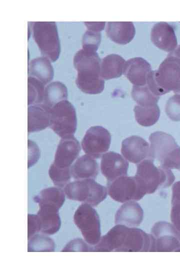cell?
I'll use <instances>...</instances> for the list:
<instances>
[{
	"label": "cell",
	"mask_w": 180,
	"mask_h": 270,
	"mask_svg": "<svg viewBox=\"0 0 180 270\" xmlns=\"http://www.w3.org/2000/svg\"><path fill=\"white\" fill-rule=\"evenodd\" d=\"M72 176L76 180L95 179L98 173L96 159L88 155L78 158L71 166Z\"/></svg>",
	"instance_id": "22"
},
{
	"label": "cell",
	"mask_w": 180,
	"mask_h": 270,
	"mask_svg": "<svg viewBox=\"0 0 180 270\" xmlns=\"http://www.w3.org/2000/svg\"><path fill=\"white\" fill-rule=\"evenodd\" d=\"M128 162L120 154L108 152L102 156L100 170L108 182L127 175Z\"/></svg>",
	"instance_id": "14"
},
{
	"label": "cell",
	"mask_w": 180,
	"mask_h": 270,
	"mask_svg": "<svg viewBox=\"0 0 180 270\" xmlns=\"http://www.w3.org/2000/svg\"><path fill=\"white\" fill-rule=\"evenodd\" d=\"M172 190V202H180V181L174 184Z\"/></svg>",
	"instance_id": "38"
},
{
	"label": "cell",
	"mask_w": 180,
	"mask_h": 270,
	"mask_svg": "<svg viewBox=\"0 0 180 270\" xmlns=\"http://www.w3.org/2000/svg\"><path fill=\"white\" fill-rule=\"evenodd\" d=\"M144 211L135 201L123 203L117 210L114 218L116 224L136 228L142 222Z\"/></svg>",
	"instance_id": "18"
},
{
	"label": "cell",
	"mask_w": 180,
	"mask_h": 270,
	"mask_svg": "<svg viewBox=\"0 0 180 270\" xmlns=\"http://www.w3.org/2000/svg\"><path fill=\"white\" fill-rule=\"evenodd\" d=\"M152 70L151 66L145 59L136 57L126 61L123 74L134 86L146 84L147 76Z\"/></svg>",
	"instance_id": "17"
},
{
	"label": "cell",
	"mask_w": 180,
	"mask_h": 270,
	"mask_svg": "<svg viewBox=\"0 0 180 270\" xmlns=\"http://www.w3.org/2000/svg\"><path fill=\"white\" fill-rule=\"evenodd\" d=\"M111 135L108 130L101 126H93L86 132L81 143L86 153L94 158H98L110 148Z\"/></svg>",
	"instance_id": "11"
},
{
	"label": "cell",
	"mask_w": 180,
	"mask_h": 270,
	"mask_svg": "<svg viewBox=\"0 0 180 270\" xmlns=\"http://www.w3.org/2000/svg\"><path fill=\"white\" fill-rule=\"evenodd\" d=\"M151 234L155 239V252L176 250L180 246L176 230L169 224L159 222L153 226Z\"/></svg>",
	"instance_id": "13"
},
{
	"label": "cell",
	"mask_w": 180,
	"mask_h": 270,
	"mask_svg": "<svg viewBox=\"0 0 180 270\" xmlns=\"http://www.w3.org/2000/svg\"><path fill=\"white\" fill-rule=\"evenodd\" d=\"M48 175L56 186L64 188L70 182L72 176L71 168H60L52 164L48 169Z\"/></svg>",
	"instance_id": "31"
},
{
	"label": "cell",
	"mask_w": 180,
	"mask_h": 270,
	"mask_svg": "<svg viewBox=\"0 0 180 270\" xmlns=\"http://www.w3.org/2000/svg\"><path fill=\"white\" fill-rule=\"evenodd\" d=\"M32 32L34 39L41 53L50 61H56L60 56V46L56 22H35Z\"/></svg>",
	"instance_id": "7"
},
{
	"label": "cell",
	"mask_w": 180,
	"mask_h": 270,
	"mask_svg": "<svg viewBox=\"0 0 180 270\" xmlns=\"http://www.w3.org/2000/svg\"><path fill=\"white\" fill-rule=\"evenodd\" d=\"M166 112L172 120H180V94H176L170 98L166 104Z\"/></svg>",
	"instance_id": "32"
},
{
	"label": "cell",
	"mask_w": 180,
	"mask_h": 270,
	"mask_svg": "<svg viewBox=\"0 0 180 270\" xmlns=\"http://www.w3.org/2000/svg\"><path fill=\"white\" fill-rule=\"evenodd\" d=\"M121 152L128 161L134 164H138L146 160H154L148 142L137 136H129L122 141Z\"/></svg>",
	"instance_id": "12"
},
{
	"label": "cell",
	"mask_w": 180,
	"mask_h": 270,
	"mask_svg": "<svg viewBox=\"0 0 180 270\" xmlns=\"http://www.w3.org/2000/svg\"><path fill=\"white\" fill-rule=\"evenodd\" d=\"M88 30L100 32L104 28L105 22H84Z\"/></svg>",
	"instance_id": "37"
},
{
	"label": "cell",
	"mask_w": 180,
	"mask_h": 270,
	"mask_svg": "<svg viewBox=\"0 0 180 270\" xmlns=\"http://www.w3.org/2000/svg\"><path fill=\"white\" fill-rule=\"evenodd\" d=\"M62 252H94V248L81 238H76L68 243Z\"/></svg>",
	"instance_id": "34"
},
{
	"label": "cell",
	"mask_w": 180,
	"mask_h": 270,
	"mask_svg": "<svg viewBox=\"0 0 180 270\" xmlns=\"http://www.w3.org/2000/svg\"><path fill=\"white\" fill-rule=\"evenodd\" d=\"M74 221L87 243L94 246L99 242L102 237L100 217L93 206L81 204L74 214Z\"/></svg>",
	"instance_id": "9"
},
{
	"label": "cell",
	"mask_w": 180,
	"mask_h": 270,
	"mask_svg": "<svg viewBox=\"0 0 180 270\" xmlns=\"http://www.w3.org/2000/svg\"><path fill=\"white\" fill-rule=\"evenodd\" d=\"M38 212L40 224L42 234L46 235H52L60 230L61 225L59 214V208L50 204L38 206Z\"/></svg>",
	"instance_id": "19"
},
{
	"label": "cell",
	"mask_w": 180,
	"mask_h": 270,
	"mask_svg": "<svg viewBox=\"0 0 180 270\" xmlns=\"http://www.w3.org/2000/svg\"><path fill=\"white\" fill-rule=\"evenodd\" d=\"M149 140L152 158L160 162V166L167 169L179 168L180 148L170 135L156 132L150 134Z\"/></svg>",
	"instance_id": "4"
},
{
	"label": "cell",
	"mask_w": 180,
	"mask_h": 270,
	"mask_svg": "<svg viewBox=\"0 0 180 270\" xmlns=\"http://www.w3.org/2000/svg\"><path fill=\"white\" fill-rule=\"evenodd\" d=\"M76 126V110L69 101L62 100L50 108V127L62 138L74 136Z\"/></svg>",
	"instance_id": "8"
},
{
	"label": "cell",
	"mask_w": 180,
	"mask_h": 270,
	"mask_svg": "<svg viewBox=\"0 0 180 270\" xmlns=\"http://www.w3.org/2000/svg\"><path fill=\"white\" fill-rule=\"evenodd\" d=\"M74 66L77 70L76 83L82 92L98 94L104 88V80L100 76V60L96 50L82 48L75 54Z\"/></svg>",
	"instance_id": "2"
},
{
	"label": "cell",
	"mask_w": 180,
	"mask_h": 270,
	"mask_svg": "<svg viewBox=\"0 0 180 270\" xmlns=\"http://www.w3.org/2000/svg\"><path fill=\"white\" fill-rule=\"evenodd\" d=\"M28 84V105H34L43 102L45 85L38 79L29 76Z\"/></svg>",
	"instance_id": "30"
},
{
	"label": "cell",
	"mask_w": 180,
	"mask_h": 270,
	"mask_svg": "<svg viewBox=\"0 0 180 270\" xmlns=\"http://www.w3.org/2000/svg\"><path fill=\"white\" fill-rule=\"evenodd\" d=\"M64 191L68 199L92 206L99 204L108 194L107 188L91 178L70 182L64 187Z\"/></svg>",
	"instance_id": "6"
},
{
	"label": "cell",
	"mask_w": 180,
	"mask_h": 270,
	"mask_svg": "<svg viewBox=\"0 0 180 270\" xmlns=\"http://www.w3.org/2000/svg\"><path fill=\"white\" fill-rule=\"evenodd\" d=\"M126 60L116 54H110L104 57L100 63V76L103 80H110L120 76Z\"/></svg>",
	"instance_id": "23"
},
{
	"label": "cell",
	"mask_w": 180,
	"mask_h": 270,
	"mask_svg": "<svg viewBox=\"0 0 180 270\" xmlns=\"http://www.w3.org/2000/svg\"><path fill=\"white\" fill-rule=\"evenodd\" d=\"M107 36L114 42L126 44L131 42L136 34V28L132 22H108L106 26Z\"/></svg>",
	"instance_id": "21"
},
{
	"label": "cell",
	"mask_w": 180,
	"mask_h": 270,
	"mask_svg": "<svg viewBox=\"0 0 180 270\" xmlns=\"http://www.w3.org/2000/svg\"><path fill=\"white\" fill-rule=\"evenodd\" d=\"M178 169L180 170V167L178 168Z\"/></svg>",
	"instance_id": "40"
},
{
	"label": "cell",
	"mask_w": 180,
	"mask_h": 270,
	"mask_svg": "<svg viewBox=\"0 0 180 270\" xmlns=\"http://www.w3.org/2000/svg\"><path fill=\"white\" fill-rule=\"evenodd\" d=\"M65 193L58 187H49L42 190L34 198L38 206L50 204L60 208L65 201Z\"/></svg>",
	"instance_id": "25"
},
{
	"label": "cell",
	"mask_w": 180,
	"mask_h": 270,
	"mask_svg": "<svg viewBox=\"0 0 180 270\" xmlns=\"http://www.w3.org/2000/svg\"><path fill=\"white\" fill-rule=\"evenodd\" d=\"M80 148L74 136L62 138L56 148L52 164L60 168H71L77 159Z\"/></svg>",
	"instance_id": "15"
},
{
	"label": "cell",
	"mask_w": 180,
	"mask_h": 270,
	"mask_svg": "<svg viewBox=\"0 0 180 270\" xmlns=\"http://www.w3.org/2000/svg\"><path fill=\"white\" fill-rule=\"evenodd\" d=\"M28 240L34 234L40 232L41 224L38 214H28Z\"/></svg>",
	"instance_id": "35"
},
{
	"label": "cell",
	"mask_w": 180,
	"mask_h": 270,
	"mask_svg": "<svg viewBox=\"0 0 180 270\" xmlns=\"http://www.w3.org/2000/svg\"><path fill=\"white\" fill-rule=\"evenodd\" d=\"M146 85L158 96L172 90L180 93V63L168 54L157 70L148 73Z\"/></svg>",
	"instance_id": "3"
},
{
	"label": "cell",
	"mask_w": 180,
	"mask_h": 270,
	"mask_svg": "<svg viewBox=\"0 0 180 270\" xmlns=\"http://www.w3.org/2000/svg\"><path fill=\"white\" fill-rule=\"evenodd\" d=\"M169 54L174 57L180 63V45L177 46Z\"/></svg>",
	"instance_id": "39"
},
{
	"label": "cell",
	"mask_w": 180,
	"mask_h": 270,
	"mask_svg": "<svg viewBox=\"0 0 180 270\" xmlns=\"http://www.w3.org/2000/svg\"><path fill=\"white\" fill-rule=\"evenodd\" d=\"M132 96L140 106H148L157 104L160 96L154 94L148 88L146 84L144 86H134Z\"/></svg>",
	"instance_id": "28"
},
{
	"label": "cell",
	"mask_w": 180,
	"mask_h": 270,
	"mask_svg": "<svg viewBox=\"0 0 180 270\" xmlns=\"http://www.w3.org/2000/svg\"><path fill=\"white\" fill-rule=\"evenodd\" d=\"M100 32L87 30L82 37V47L96 51L100 43Z\"/></svg>",
	"instance_id": "33"
},
{
	"label": "cell",
	"mask_w": 180,
	"mask_h": 270,
	"mask_svg": "<svg viewBox=\"0 0 180 270\" xmlns=\"http://www.w3.org/2000/svg\"><path fill=\"white\" fill-rule=\"evenodd\" d=\"M50 60L45 56L38 57L32 60L30 63L28 74L36 78L44 85L53 78L54 72Z\"/></svg>",
	"instance_id": "24"
},
{
	"label": "cell",
	"mask_w": 180,
	"mask_h": 270,
	"mask_svg": "<svg viewBox=\"0 0 180 270\" xmlns=\"http://www.w3.org/2000/svg\"><path fill=\"white\" fill-rule=\"evenodd\" d=\"M67 97L66 86L59 81L54 82L45 88L42 103L51 108L57 103L66 100Z\"/></svg>",
	"instance_id": "27"
},
{
	"label": "cell",
	"mask_w": 180,
	"mask_h": 270,
	"mask_svg": "<svg viewBox=\"0 0 180 270\" xmlns=\"http://www.w3.org/2000/svg\"><path fill=\"white\" fill-rule=\"evenodd\" d=\"M134 111L136 122L144 126H150L158 120L160 110L157 104L134 106Z\"/></svg>",
	"instance_id": "26"
},
{
	"label": "cell",
	"mask_w": 180,
	"mask_h": 270,
	"mask_svg": "<svg viewBox=\"0 0 180 270\" xmlns=\"http://www.w3.org/2000/svg\"><path fill=\"white\" fill-rule=\"evenodd\" d=\"M107 190L112 200L121 203L138 201L146 194L135 176H122L108 182Z\"/></svg>",
	"instance_id": "10"
},
{
	"label": "cell",
	"mask_w": 180,
	"mask_h": 270,
	"mask_svg": "<svg viewBox=\"0 0 180 270\" xmlns=\"http://www.w3.org/2000/svg\"><path fill=\"white\" fill-rule=\"evenodd\" d=\"M28 168L34 164L40 157V150L37 145L32 141L28 140Z\"/></svg>",
	"instance_id": "36"
},
{
	"label": "cell",
	"mask_w": 180,
	"mask_h": 270,
	"mask_svg": "<svg viewBox=\"0 0 180 270\" xmlns=\"http://www.w3.org/2000/svg\"><path fill=\"white\" fill-rule=\"evenodd\" d=\"M94 248V252H155V239L141 229L116 224Z\"/></svg>",
	"instance_id": "1"
},
{
	"label": "cell",
	"mask_w": 180,
	"mask_h": 270,
	"mask_svg": "<svg viewBox=\"0 0 180 270\" xmlns=\"http://www.w3.org/2000/svg\"><path fill=\"white\" fill-rule=\"evenodd\" d=\"M135 176L146 194L170 186L174 180L169 169L156 166L151 160H146L137 164Z\"/></svg>",
	"instance_id": "5"
},
{
	"label": "cell",
	"mask_w": 180,
	"mask_h": 270,
	"mask_svg": "<svg viewBox=\"0 0 180 270\" xmlns=\"http://www.w3.org/2000/svg\"><path fill=\"white\" fill-rule=\"evenodd\" d=\"M50 109L43 103L29 106L28 112V133L40 131L50 126Z\"/></svg>",
	"instance_id": "20"
},
{
	"label": "cell",
	"mask_w": 180,
	"mask_h": 270,
	"mask_svg": "<svg viewBox=\"0 0 180 270\" xmlns=\"http://www.w3.org/2000/svg\"><path fill=\"white\" fill-rule=\"evenodd\" d=\"M55 244L52 239L44 234H36L28 239V251L54 252Z\"/></svg>",
	"instance_id": "29"
},
{
	"label": "cell",
	"mask_w": 180,
	"mask_h": 270,
	"mask_svg": "<svg viewBox=\"0 0 180 270\" xmlns=\"http://www.w3.org/2000/svg\"><path fill=\"white\" fill-rule=\"evenodd\" d=\"M150 38L158 48L172 52L177 47V39L173 26L166 22H158L152 27Z\"/></svg>",
	"instance_id": "16"
}]
</instances>
